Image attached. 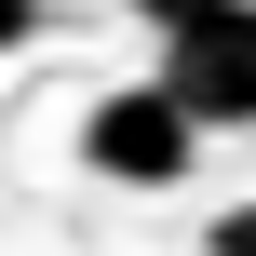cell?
<instances>
[{
  "label": "cell",
  "instance_id": "obj_3",
  "mask_svg": "<svg viewBox=\"0 0 256 256\" xmlns=\"http://www.w3.org/2000/svg\"><path fill=\"white\" fill-rule=\"evenodd\" d=\"M202 256H256V202H230V216L202 230Z\"/></svg>",
  "mask_w": 256,
  "mask_h": 256
},
{
  "label": "cell",
  "instance_id": "obj_4",
  "mask_svg": "<svg viewBox=\"0 0 256 256\" xmlns=\"http://www.w3.org/2000/svg\"><path fill=\"white\" fill-rule=\"evenodd\" d=\"M40 14H54V0H0V54H27V40H40Z\"/></svg>",
  "mask_w": 256,
  "mask_h": 256
},
{
  "label": "cell",
  "instance_id": "obj_5",
  "mask_svg": "<svg viewBox=\"0 0 256 256\" xmlns=\"http://www.w3.org/2000/svg\"><path fill=\"white\" fill-rule=\"evenodd\" d=\"M135 14H148V27H189V14H216V0H135Z\"/></svg>",
  "mask_w": 256,
  "mask_h": 256
},
{
  "label": "cell",
  "instance_id": "obj_2",
  "mask_svg": "<svg viewBox=\"0 0 256 256\" xmlns=\"http://www.w3.org/2000/svg\"><path fill=\"white\" fill-rule=\"evenodd\" d=\"M162 94L189 108V135H243L256 122V0H216V14L162 27Z\"/></svg>",
  "mask_w": 256,
  "mask_h": 256
},
{
  "label": "cell",
  "instance_id": "obj_1",
  "mask_svg": "<svg viewBox=\"0 0 256 256\" xmlns=\"http://www.w3.org/2000/svg\"><path fill=\"white\" fill-rule=\"evenodd\" d=\"M189 162H202V135H189V108L162 81H108L81 108V176H108V189H189Z\"/></svg>",
  "mask_w": 256,
  "mask_h": 256
}]
</instances>
